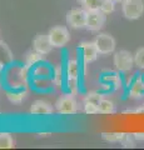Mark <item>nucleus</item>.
Returning a JSON list of instances; mask_svg holds the SVG:
<instances>
[{"mask_svg": "<svg viewBox=\"0 0 144 150\" xmlns=\"http://www.w3.org/2000/svg\"><path fill=\"white\" fill-rule=\"evenodd\" d=\"M122 11L128 20H138L144 14V0H124Z\"/></svg>", "mask_w": 144, "mask_h": 150, "instance_id": "1", "label": "nucleus"}, {"mask_svg": "<svg viewBox=\"0 0 144 150\" xmlns=\"http://www.w3.org/2000/svg\"><path fill=\"white\" fill-rule=\"evenodd\" d=\"M113 63L115 69L120 73H127L132 70L134 64V55L128 50H119L114 54Z\"/></svg>", "mask_w": 144, "mask_h": 150, "instance_id": "2", "label": "nucleus"}, {"mask_svg": "<svg viewBox=\"0 0 144 150\" xmlns=\"http://www.w3.org/2000/svg\"><path fill=\"white\" fill-rule=\"evenodd\" d=\"M48 36H49L50 43H52L54 48H63V46H65L69 43V40H70L69 30L65 26H62V25L53 26L52 29L49 30Z\"/></svg>", "mask_w": 144, "mask_h": 150, "instance_id": "3", "label": "nucleus"}, {"mask_svg": "<svg viewBox=\"0 0 144 150\" xmlns=\"http://www.w3.org/2000/svg\"><path fill=\"white\" fill-rule=\"evenodd\" d=\"M55 110L59 114H64V115L77 114L78 103L75 100L74 94H67V95H63L62 98H59L57 103H55Z\"/></svg>", "mask_w": 144, "mask_h": 150, "instance_id": "4", "label": "nucleus"}, {"mask_svg": "<svg viewBox=\"0 0 144 150\" xmlns=\"http://www.w3.org/2000/svg\"><path fill=\"white\" fill-rule=\"evenodd\" d=\"M94 44L100 55H109L115 50V39L108 33H99L94 39Z\"/></svg>", "mask_w": 144, "mask_h": 150, "instance_id": "5", "label": "nucleus"}, {"mask_svg": "<svg viewBox=\"0 0 144 150\" xmlns=\"http://www.w3.org/2000/svg\"><path fill=\"white\" fill-rule=\"evenodd\" d=\"M87 16L88 10L85 9H72L67 14V23L74 29H83V28H87Z\"/></svg>", "mask_w": 144, "mask_h": 150, "instance_id": "6", "label": "nucleus"}, {"mask_svg": "<svg viewBox=\"0 0 144 150\" xmlns=\"http://www.w3.org/2000/svg\"><path fill=\"white\" fill-rule=\"evenodd\" d=\"M106 20V14L100 10H90L88 11L87 16V29L90 31H99L104 26Z\"/></svg>", "mask_w": 144, "mask_h": 150, "instance_id": "7", "label": "nucleus"}, {"mask_svg": "<svg viewBox=\"0 0 144 150\" xmlns=\"http://www.w3.org/2000/svg\"><path fill=\"white\" fill-rule=\"evenodd\" d=\"M33 48L35 51L45 55V54H49L54 46L50 43L48 34H38L33 40Z\"/></svg>", "mask_w": 144, "mask_h": 150, "instance_id": "8", "label": "nucleus"}, {"mask_svg": "<svg viewBox=\"0 0 144 150\" xmlns=\"http://www.w3.org/2000/svg\"><path fill=\"white\" fill-rule=\"evenodd\" d=\"M82 49H83V62L84 64H90L95 62L99 55V51L96 49L94 41H85L82 43Z\"/></svg>", "mask_w": 144, "mask_h": 150, "instance_id": "9", "label": "nucleus"}, {"mask_svg": "<svg viewBox=\"0 0 144 150\" xmlns=\"http://www.w3.org/2000/svg\"><path fill=\"white\" fill-rule=\"evenodd\" d=\"M53 111V106L44 100H35L30 106L31 115H52Z\"/></svg>", "mask_w": 144, "mask_h": 150, "instance_id": "10", "label": "nucleus"}, {"mask_svg": "<svg viewBox=\"0 0 144 150\" xmlns=\"http://www.w3.org/2000/svg\"><path fill=\"white\" fill-rule=\"evenodd\" d=\"M68 80H78L79 78V65L77 60H69L67 64Z\"/></svg>", "mask_w": 144, "mask_h": 150, "instance_id": "11", "label": "nucleus"}, {"mask_svg": "<svg viewBox=\"0 0 144 150\" xmlns=\"http://www.w3.org/2000/svg\"><path fill=\"white\" fill-rule=\"evenodd\" d=\"M144 95V83H142L140 80H137L135 83L131 86V90H129V96L132 99H139Z\"/></svg>", "mask_w": 144, "mask_h": 150, "instance_id": "12", "label": "nucleus"}, {"mask_svg": "<svg viewBox=\"0 0 144 150\" xmlns=\"http://www.w3.org/2000/svg\"><path fill=\"white\" fill-rule=\"evenodd\" d=\"M99 112L100 114H114L115 112L114 103L109 99L101 98V100L99 101Z\"/></svg>", "mask_w": 144, "mask_h": 150, "instance_id": "13", "label": "nucleus"}, {"mask_svg": "<svg viewBox=\"0 0 144 150\" xmlns=\"http://www.w3.org/2000/svg\"><path fill=\"white\" fill-rule=\"evenodd\" d=\"M101 138L108 143H122L125 138V133H103Z\"/></svg>", "mask_w": 144, "mask_h": 150, "instance_id": "14", "label": "nucleus"}, {"mask_svg": "<svg viewBox=\"0 0 144 150\" xmlns=\"http://www.w3.org/2000/svg\"><path fill=\"white\" fill-rule=\"evenodd\" d=\"M13 148H14V139L11 134L0 133V149H13Z\"/></svg>", "mask_w": 144, "mask_h": 150, "instance_id": "15", "label": "nucleus"}, {"mask_svg": "<svg viewBox=\"0 0 144 150\" xmlns=\"http://www.w3.org/2000/svg\"><path fill=\"white\" fill-rule=\"evenodd\" d=\"M103 1L104 0H84L82 4L85 10L90 11V10H99Z\"/></svg>", "mask_w": 144, "mask_h": 150, "instance_id": "16", "label": "nucleus"}, {"mask_svg": "<svg viewBox=\"0 0 144 150\" xmlns=\"http://www.w3.org/2000/svg\"><path fill=\"white\" fill-rule=\"evenodd\" d=\"M84 112L85 114H98L99 112V104L94 101H89V100H84Z\"/></svg>", "mask_w": 144, "mask_h": 150, "instance_id": "17", "label": "nucleus"}, {"mask_svg": "<svg viewBox=\"0 0 144 150\" xmlns=\"http://www.w3.org/2000/svg\"><path fill=\"white\" fill-rule=\"evenodd\" d=\"M134 64L135 67L144 70V46L139 48L134 54Z\"/></svg>", "mask_w": 144, "mask_h": 150, "instance_id": "18", "label": "nucleus"}, {"mask_svg": "<svg viewBox=\"0 0 144 150\" xmlns=\"http://www.w3.org/2000/svg\"><path fill=\"white\" fill-rule=\"evenodd\" d=\"M26 96V91H16V93H8L6 98L9 101L14 103V104H18V103H21L24 100V98Z\"/></svg>", "mask_w": 144, "mask_h": 150, "instance_id": "19", "label": "nucleus"}, {"mask_svg": "<svg viewBox=\"0 0 144 150\" xmlns=\"http://www.w3.org/2000/svg\"><path fill=\"white\" fill-rule=\"evenodd\" d=\"M41 59H43V54H40V53H38V51L34 50L33 53H29L26 56V67L30 68L31 65H34L38 62H40Z\"/></svg>", "mask_w": 144, "mask_h": 150, "instance_id": "20", "label": "nucleus"}, {"mask_svg": "<svg viewBox=\"0 0 144 150\" xmlns=\"http://www.w3.org/2000/svg\"><path fill=\"white\" fill-rule=\"evenodd\" d=\"M100 10L104 14H106V15L111 14L115 10V1H113V0H104L100 6Z\"/></svg>", "mask_w": 144, "mask_h": 150, "instance_id": "21", "label": "nucleus"}, {"mask_svg": "<svg viewBox=\"0 0 144 150\" xmlns=\"http://www.w3.org/2000/svg\"><path fill=\"white\" fill-rule=\"evenodd\" d=\"M135 142L137 140L134 139L133 134H125V138L123 139L122 145L123 148H134L135 146Z\"/></svg>", "mask_w": 144, "mask_h": 150, "instance_id": "22", "label": "nucleus"}, {"mask_svg": "<svg viewBox=\"0 0 144 150\" xmlns=\"http://www.w3.org/2000/svg\"><path fill=\"white\" fill-rule=\"evenodd\" d=\"M84 100H89V101H94V103H98L99 104V101L101 100V95L98 93H89L88 95L85 96V99Z\"/></svg>", "mask_w": 144, "mask_h": 150, "instance_id": "23", "label": "nucleus"}, {"mask_svg": "<svg viewBox=\"0 0 144 150\" xmlns=\"http://www.w3.org/2000/svg\"><path fill=\"white\" fill-rule=\"evenodd\" d=\"M55 83H57L58 85L62 84V68H60V65L55 68Z\"/></svg>", "mask_w": 144, "mask_h": 150, "instance_id": "24", "label": "nucleus"}, {"mask_svg": "<svg viewBox=\"0 0 144 150\" xmlns=\"http://www.w3.org/2000/svg\"><path fill=\"white\" fill-rule=\"evenodd\" d=\"M105 80L114 83V85L117 86V88L120 86V79L117 76V75H110V76H106V78H105Z\"/></svg>", "mask_w": 144, "mask_h": 150, "instance_id": "25", "label": "nucleus"}, {"mask_svg": "<svg viewBox=\"0 0 144 150\" xmlns=\"http://www.w3.org/2000/svg\"><path fill=\"white\" fill-rule=\"evenodd\" d=\"M69 84V89L72 90V94H75L77 93V85H78V80H68Z\"/></svg>", "mask_w": 144, "mask_h": 150, "instance_id": "26", "label": "nucleus"}, {"mask_svg": "<svg viewBox=\"0 0 144 150\" xmlns=\"http://www.w3.org/2000/svg\"><path fill=\"white\" fill-rule=\"evenodd\" d=\"M133 137L137 142H144V133H134Z\"/></svg>", "mask_w": 144, "mask_h": 150, "instance_id": "27", "label": "nucleus"}, {"mask_svg": "<svg viewBox=\"0 0 144 150\" xmlns=\"http://www.w3.org/2000/svg\"><path fill=\"white\" fill-rule=\"evenodd\" d=\"M38 135H41V137H46V135H52V133H39Z\"/></svg>", "mask_w": 144, "mask_h": 150, "instance_id": "28", "label": "nucleus"}, {"mask_svg": "<svg viewBox=\"0 0 144 150\" xmlns=\"http://www.w3.org/2000/svg\"><path fill=\"white\" fill-rule=\"evenodd\" d=\"M113 1H115V3H123L124 0H113Z\"/></svg>", "mask_w": 144, "mask_h": 150, "instance_id": "29", "label": "nucleus"}, {"mask_svg": "<svg viewBox=\"0 0 144 150\" xmlns=\"http://www.w3.org/2000/svg\"><path fill=\"white\" fill-rule=\"evenodd\" d=\"M78 1H79V3H83V1H84V0H78Z\"/></svg>", "mask_w": 144, "mask_h": 150, "instance_id": "30", "label": "nucleus"}, {"mask_svg": "<svg viewBox=\"0 0 144 150\" xmlns=\"http://www.w3.org/2000/svg\"><path fill=\"white\" fill-rule=\"evenodd\" d=\"M143 106H144V105H143Z\"/></svg>", "mask_w": 144, "mask_h": 150, "instance_id": "31", "label": "nucleus"}]
</instances>
